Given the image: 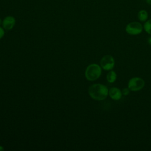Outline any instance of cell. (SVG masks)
Wrapping results in <instances>:
<instances>
[{"mask_svg":"<svg viewBox=\"0 0 151 151\" xmlns=\"http://www.w3.org/2000/svg\"><path fill=\"white\" fill-rule=\"evenodd\" d=\"M114 59L111 55H106L100 60V66L106 71L111 70L114 66Z\"/></svg>","mask_w":151,"mask_h":151,"instance_id":"cell-5","label":"cell"},{"mask_svg":"<svg viewBox=\"0 0 151 151\" xmlns=\"http://www.w3.org/2000/svg\"><path fill=\"white\" fill-rule=\"evenodd\" d=\"M88 94L94 100L101 101L107 98L109 95L108 88L102 84H94L88 88Z\"/></svg>","mask_w":151,"mask_h":151,"instance_id":"cell-1","label":"cell"},{"mask_svg":"<svg viewBox=\"0 0 151 151\" xmlns=\"http://www.w3.org/2000/svg\"><path fill=\"white\" fill-rule=\"evenodd\" d=\"M106 78L107 81L110 83H113L115 82V81L117 79V74L116 72L113 70L110 71L106 76Z\"/></svg>","mask_w":151,"mask_h":151,"instance_id":"cell-9","label":"cell"},{"mask_svg":"<svg viewBox=\"0 0 151 151\" xmlns=\"http://www.w3.org/2000/svg\"><path fill=\"white\" fill-rule=\"evenodd\" d=\"M101 74V67L97 64H91L85 71V77L88 81H93L98 79Z\"/></svg>","mask_w":151,"mask_h":151,"instance_id":"cell-2","label":"cell"},{"mask_svg":"<svg viewBox=\"0 0 151 151\" xmlns=\"http://www.w3.org/2000/svg\"><path fill=\"white\" fill-rule=\"evenodd\" d=\"M4 34H5V31H4V28H2V27H0V39H1L4 37Z\"/></svg>","mask_w":151,"mask_h":151,"instance_id":"cell-12","label":"cell"},{"mask_svg":"<svg viewBox=\"0 0 151 151\" xmlns=\"http://www.w3.org/2000/svg\"><path fill=\"white\" fill-rule=\"evenodd\" d=\"M110 97L114 100H119L122 97V91L117 87H111L109 90Z\"/></svg>","mask_w":151,"mask_h":151,"instance_id":"cell-7","label":"cell"},{"mask_svg":"<svg viewBox=\"0 0 151 151\" xmlns=\"http://www.w3.org/2000/svg\"><path fill=\"white\" fill-rule=\"evenodd\" d=\"M143 29L149 34L151 35V19H147L143 25Z\"/></svg>","mask_w":151,"mask_h":151,"instance_id":"cell-10","label":"cell"},{"mask_svg":"<svg viewBox=\"0 0 151 151\" xmlns=\"http://www.w3.org/2000/svg\"><path fill=\"white\" fill-rule=\"evenodd\" d=\"M122 94H123V95H124V96H127V95H128V94H129V93H130V90H129V88L128 87H126V88H124L122 90Z\"/></svg>","mask_w":151,"mask_h":151,"instance_id":"cell-11","label":"cell"},{"mask_svg":"<svg viewBox=\"0 0 151 151\" xmlns=\"http://www.w3.org/2000/svg\"><path fill=\"white\" fill-rule=\"evenodd\" d=\"M128 88L132 91H138L145 86V81L140 77H134L130 78L128 82Z\"/></svg>","mask_w":151,"mask_h":151,"instance_id":"cell-4","label":"cell"},{"mask_svg":"<svg viewBox=\"0 0 151 151\" xmlns=\"http://www.w3.org/2000/svg\"><path fill=\"white\" fill-rule=\"evenodd\" d=\"M2 19L0 18V25H2Z\"/></svg>","mask_w":151,"mask_h":151,"instance_id":"cell-16","label":"cell"},{"mask_svg":"<svg viewBox=\"0 0 151 151\" xmlns=\"http://www.w3.org/2000/svg\"><path fill=\"white\" fill-rule=\"evenodd\" d=\"M146 2L147 4L151 5V0H146Z\"/></svg>","mask_w":151,"mask_h":151,"instance_id":"cell-13","label":"cell"},{"mask_svg":"<svg viewBox=\"0 0 151 151\" xmlns=\"http://www.w3.org/2000/svg\"><path fill=\"white\" fill-rule=\"evenodd\" d=\"M4 150V147H2V146H0V151H2V150Z\"/></svg>","mask_w":151,"mask_h":151,"instance_id":"cell-15","label":"cell"},{"mask_svg":"<svg viewBox=\"0 0 151 151\" xmlns=\"http://www.w3.org/2000/svg\"><path fill=\"white\" fill-rule=\"evenodd\" d=\"M15 24V19L12 16H7L2 21V27L6 30H11Z\"/></svg>","mask_w":151,"mask_h":151,"instance_id":"cell-6","label":"cell"},{"mask_svg":"<svg viewBox=\"0 0 151 151\" xmlns=\"http://www.w3.org/2000/svg\"><path fill=\"white\" fill-rule=\"evenodd\" d=\"M147 42H148L149 44L151 45V37H149V38H148V40H147Z\"/></svg>","mask_w":151,"mask_h":151,"instance_id":"cell-14","label":"cell"},{"mask_svg":"<svg viewBox=\"0 0 151 151\" xmlns=\"http://www.w3.org/2000/svg\"><path fill=\"white\" fill-rule=\"evenodd\" d=\"M143 29V27L139 21H133L129 22L125 27L126 32L131 35L140 34Z\"/></svg>","mask_w":151,"mask_h":151,"instance_id":"cell-3","label":"cell"},{"mask_svg":"<svg viewBox=\"0 0 151 151\" xmlns=\"http://www.w3.org/2000/svg\"><path fill=\"white\" fill-rule=\"evenodd\" d=\"M137 17L140 22H145V21H146L148 19L149 14L146 10L140 9L137 12Z\"/></svg>","mask_w":151,"mask_h":151,"instance_id":"cell-8","label":"cell"}]
</instances>
